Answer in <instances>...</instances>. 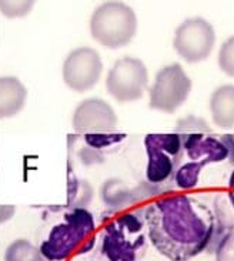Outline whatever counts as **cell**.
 <instances>
[{"label": "cell", "instance_id": "cell-1", "mask_svg": "<svg viewBox=\"0 0 234 261\" xmlns=\"http://www.w3.org/2000/svg\"><path fill=\"white\" fill-rule=\"evenodd\" d=\"M151 246L170 261H189L203 253L217 230L214 212L189 194L162 197L143 208Z\"/></svg>", "mask_w": 234, "mask_h": 261}, {"label": "cell", "instance_id": "cell-2", "mask_svg": "<svg viewBox=\"0 0 234 261\" xmlns=\"http://www.w3.org/2000/svg\"><path fill=\"white\" fill-rule=\"evenodd\" d=\"M174 132L181 140L183 155L173 177V183L181 190H190L199 184L200 174L209 164L228 159V148L221 137L213 134L204 119L197 116L180 119Z\"/></svg>", "mask_w": 234, "mask_h": 261}, {"label": "cell", "instance_id": "cell-3", "mask_svg": "<svg viewBox=\"0 0 234 261\" xmlns=\"http://www.w3.org/2000/svg\"><path fill=\"white\" fill-rule=\"evenodd\" d=\"M147 250V231L142 213H124L110 221L101 236V253L109 261H140Z\"/></svg>", "mask_w": 234, "mask_h": 261}, {"label": "cell", "instance_id": "cell-4", "mask_svg": "<svg viewBox=\"0 0 234 261\" xmlns=\"http://www.w3.org/2000/svg\"><path fill=\"white\" fill-rule=\"evenodd\" d=\"M89 26L93 40L107 49H120L135 39L137 16L126 3L109 0L94 9Z\"/></svg>", "mask_w": 234, "mask_h": 261}, {"label": "cell", "instance_id": "cell-5", "mask_svg": "<svg viewBox=\"0 0 234 261\" xmlns=\"http://www.w3.org/2000/svg\"><path fill=\"white\" fill-rule=\"evenodd\" d=\"M96 223L93 214L83 207H71L64 214V223L50 230L49 237L43 241L39 251L47 261L67 260L83 241L94 233Z\"/></svg>", "mask_w": 234, "mask_h": 261}, {"label": "cell", "instance_id": "cell-6", "mask_svg": "<svg viewBox=\"0 0 234 261\" xmlns=\"http://www.w3.org/2000/svg\"><path fill=\"white\" fill-rule=\"evenodd\" d=\"M144 148L147 154L146 181L166 189V186L173 183V177L183 155L178 134L176 132L147 134L144 137Z\"/></svg>", "mask_w": 234, "mask_h": 261}, {"label": "cell", "instance_id": "cell-7", "mask_svg": "<svg viewBox=\"0 0 234 261\" xmlns=\"http://www.w3.org/2000/svg\"><path fill=\"white\" fill-rule=\"evenodd\" d=\"M192 92V80L181 64L173 63L157 71L154 83L149 90V107L151 110L173 114L183 106Z\"/></svg>", "mask_w": 234, "mask_h": 261}, {"label": "cell", "instance_id": "cell-8", "mask_svg": "<svg viewBox=\"0 0 234 261\" xmlns=\"http://www.w3.org/2000/svg\"><path fill=\"white\" fill-rule=\"evenodd\" d=\"M147 67L136 57H121L107 73V93L119 103L140 100L147 90Z\"/></svg>", "mask_w": 234, "mask_h": 261}, {"label": "cell", "instance_id": "cell-9", "mask_svg": "<svg viewBox=\"0 0 234 261\" xmlns=\"http://www.w3.org/2000/svg\"><path fill=\"white\" fill-rule=\"evenodd\" d=\"M216 44L213 26L203 17L185 20L174 33L173 47L187 63H200L212 55Z\"/></svg>", "mask_w": 234, "mask_h": 261}, {"label": "cell", "instance_id": "cell-10", "mask_svg": "<svg viewBox=\"0 0 234 261\" xmlns=\"http://www.w3.org/2000/svg\"><path fill=\"white\" fill-rule=\"evenodd\" d=\"M62 74L64 85L70 90L77 93L89 92L99 83L103 74L101 57L92 47L71 50L64 59Z\"/></svg>", "mask_w": 234, "mask_h": 261}, {"label": "cell", "instance_id": "cell-11", "mask_svg": "<svg viewBox=\"0 0 234 261\" xmlns=\"http://www.w3.org/2000/svg\"><path fill=\"white\" fill-rule=\"evenodd\" d=\"M117 124L119 119L113 107L99 97L80 101L71 117V126L79 134L113 132Z\"/></svg>", "mask_w": 234, "mask_h": 261}, {"label": "cell", "instance_id": "cell-12", "mask_svg": "<svg viewBox=\"0 0 234 261\" xmlns=\"http://www.w3.org/2000/svg\"><path fill=\"white\" fill-rule=\"evenodd\" d=\"M28 89L14 76L0 77V119H10L26 106Z\"/></svg>", "mask_w": 234, "mask_h": 261}, {"label": "cell", "instance_id": "cell-13", "mask_svg": "<svg viewBox=\"0 0 234 261\" xmlns=\"http://www.w3.org/2000/svg\"><path fill=\"white\" fill-rule=\"evenodd\" d=\"M210 113L217 127H234V85L219 86L212 93Z\"/></svg>", "mask_w": 234, "mask_h": 261}, {"label": "cell", "instance_id": "cell-14", "mask_svg": "<svg viewBox=\"0 0 234 261\" xmlns=\"http://www.w3.org/2000/svg\"><path fill=\"white\" fill-rule=\"evenodd\" d=\"M100 198L110 210H121L133 203L132 187H128L119 177L107 178L100 186Z\"/></svg>", "mask_w": 234, "mask_h": 261}, {"label": "cell", "instance_id": "cell-15", "mask_svg": "<svg viewBox=\"0 0 234 261\" xmlns=\"http://www.w3.org/2000/svg\"><path fill=\"white\" fill-rule=\"evenodd\" d=\"M42 258L39 248L24 239L10 243L5 253V261H43Z\"/></svg>", "mask_w": 234, "mask_h": 261}, {"label": "cell", "instance_id": "cell-16", "mask_svg": "<svg viewBox=\"0 0 234 261\" xmlns=\"http://www.w3.org/2000/svg\"><path fill=\"white\" fill-rule=\"evenodd\" d=\"M36 5V0H0V13L7 19L26 17Z\"/></svg>", "mask_w": 234, "mask_h": 261}, {"label": "cell", "instance_id": "cell-17", "mask_svg": "<svg viewBox=\"0 0 234 261\" xmlns=\"http://www.w3.org/2000/svg\"><path fill=\"white\" fill-rule=\"evenodd\" d=\"M127 137L126 133L120 132H106V133H86L83 134V139L87 146L93 148H101L112 147L114 144H119Z\"/></svg>", "mask_w": 234, "mask_h": 261}, {"label": "cell", "instance_id": "cell-18", "mask_svg": "<svg viewBox=\"0 0 234 261\" xmlns=\"http://www.w3.org/2000/svg\"><path fill=\"white\" fill-rule=\"evenodd\" d=\"M219 66L224 74L228 77H234V36L228 37L221 44L219 51Z\"/></svg>", "mask_w": 234, "mask_h": 261}, {"label": "cell", "instance_id": "cell-19", "mask_svg": "<svg viewBox=\"0 0 234 261\" xmlns=\"http://www.w3.org/2000/svg\"><path fill=\"white\" fill-rule=\"evenodd\" d=\"M216 261H234V226L221 237L216 248Z\"/></svg>", "mask_w": 234, "mask_h": 261}, {"label": "cell", "instance_id": "cell-20", "mask_svg": "<svg viewBox=\"0 0 234 261\" xmlns=\"http://www.w3.org/2000/svg\"><path fill=\"white\" fill-rule=\"evenodd\" d=\"M77 157L80 163L86 166V167H90V166H97V164H103L105 163V154L97 150V148H93L90 146H83L82 148H79Z\"/></svg>", "mask_w": 234, "mask_h": 261}, {"label": "cell", "instance_id": "cell-21", "mask_svg": "<svg viewBox=\"0 0 234 261\" xmlns=\"http://www.w3.org/2000/svg\"><path fill=\"white\" fill-rule=\"evenodd\" d=\"M93 197H94V190H93L92 184L89 183L87 180H80L77 196L74 198V203H73L71 207H83V208H87V205L92 203Z\"/></svg>", "mask_w": 234, "mask_h": 261}, {"label": "cell", "instance_id": "cell-22", "mask_svg": "<svg viewBox=\"0 0 234 261\" xmlns=\"http://www.w3.org/2000/svg\"><path fill=\"white\" fill-rule=\"evenodd\" d=\"M79 184H80V180L74 174L73 169L69 167V171H67V207H70V208L74 203V198L77 196Z\"/></svg>", "mask_w": 234, "mask_h": 261}, {"label": "cell", "instance_id": "cell-23", "mask_svg": "<svg viewBox=\"0 0 234 261\" xmlns=\"http://www.w3.org/2000/svg\"><path fill=\"white\" fill-rule=\"evenodd\" d=\"M16 214V205L0 204V224H6Z\"/></svg>", "mask_w": 234, "mask_h": 261}, {"label": "cell", "instance_id": "cell-24", "mask_svg": "<svg viewBox=\"0 0 234 261\" xmlns=\"http://www.w3.org/2000/svg\"><path fill=\"white\" fill-rule=\"evenodd\" d=\"M96 246V236L93 234L90 237H87L82 244H80V247L76 250V253L77 255H82V254H86V253H89V251H92L93 248Z\"/></svg>", "mask_w": 234, "mask_h": 261}, {"label": "cell", "instance_id": "cell-25", "mask_svg": "<svg viewBox=\"0 0 234 261\" xmlns=\"http://www.w3.org/2000/svg\"><path fill=\"white\" fill-rule=\"evenodd\" d=\"M221 140L226 144V147L228 148V159L234 164V134H226V136L221 137Z\"/></svg>", "mask_w": 234, "mask_h": 261}, {"label": "cell", "instance_id": "cell-26", "mask_svg": "<svg viewBox=\"0 0 234 261\" xmlns=\"http://www.w3.org/2000/svg\"><path fill=\"white\" fill-rule=\"evenodd\" d=\"M228 187H230V189H234V170L233 173L230 174V177H228Z\"/></svg>", "mask_w": 234, "mask_h": 261}]
</instances>
